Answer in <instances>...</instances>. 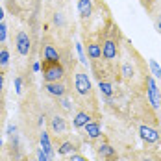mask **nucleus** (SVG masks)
<instances>
[{
  "label": "nucleus",
  "instance_id": "nucleus-1",
  "mask_svg": "<svg viewBox=\"0 0 161 161\" xmlns=\"http://www.w3.org/2000/svg\"><path fill=\"white\" fill-rule=\"evenodd\" d=\"M102 104H104L106 113L117 119L128 120L131 124H135V128L139 124H150L156 128L161 126V117L158 115V109L146 98V93L130 91L122 85H117L113 97L104 98Z\"/></svg>",
  "mask_w": 161,
  "mask_h": 161
},
{
  "label": "nucleus",
  "instance_id": "nucleus-2",
  "mask_svg": "<svg viewBox=\"0 0 161 161\" xmlns=\"http://www.w3.org/2000/svg\"><path fill=\"white\" fill-rule=\"evenodd\" d=\"M45 122H47V109H45L43 97L33 85L24 87V93L20 95V102H19L17 128L32 148L39 146V137H41V131L45 130L43 128Z\"/></svg>",
  "mask_w": 161,
  "mask_h": 161
},
{
  "label": "nucleus",
  "instance_id": "nucleus-3",
  "mask_svg": "<svg viewBox=\"0 0 161 161\" xmlns=\"http://www.w3.org/2000/svg\"><path fill=\"white\" fill-rule=\"evenodd\" d=\"M119 74H120V85L130 91L146 93V83L150 78V67L146 63L145 56L135 48V45L124 37L122 52H120V65H119Z\"/></svg>",
  "mask_w": 161,
  "mask_h": 161
},
{
  "label": "nucleus",
  "instance_id": "nucleus-4",
  "mask_svg": "<svg viewBox=\"0 0 161 161\" xmlns=\"http://www.w3.org/2000/svg\"><path fill=\"white\" fill-rule=\"evenodd\" d=\"M67 74L70 78V95L74 98L76 106L80 109L91 111L98 117H104L102 115V104H100V98H98V91L95 89L93 81L87 74L85 65L74 58L72 63L67 69Z\"/></svg>",
  "mask_w": 161,
  "mask_h": 161
},
{
  "label": "nucleus",
  "instance_id": "nucleus-5",
  "mask_svg": "<svg viewBox=\"0 0 161 161\" xmlns=\"http://www.w3.org/2000/svg\"><path fill=\"white\" fill-rule=\"evenodd\" d=\"M98 41L102 47V59L109 67V70L115 76L117 85H120V74H119V65H120V52H122V43H124V33L113 15H108L102 26L97 30Z\"/></svg>",
  "mask_w": 161,
  "mask_h": 161
},
{
  "label": "nucleus",
  "instance_id": "nucleus-6",
  "mask_svg": "<svg viewBox=\"0 0 161 161\" xmlns=\"http://www.w3.org/2000/svg\"><path fill=\"white\" fill-rule=\"evenodd\" d=\"M108 139L111 141V145L119 150L120 158H126L128 152H131L135 148V133H137V128L135 124H131L128 120H122V119H117V117H111L108 119L106 122V131Z\"/></svg>",
  "mask_w": 161,
  "mask_h": 161
},
{
  "label": "nucleus",
  "instance_id": "nucleus-7",
  "mask_svg": "<svg viewBox=\"0 0 161 161\" xmlns=\"http://www.w3.org/2000/svg\"><path fill=\"white\" fill-rule=\"evenodd\" d=\"M76 9L81 32H97L106 17L111 15L106 0H76Z\"/></svg>",
  "mask_w": 161,
  "mask_h": 161
},
{
  "label": "nucleus",
  "instance_id": "nucleus-8",
  "mask_svg": "<svg viewBox=\"0 0 161 161\" xmlns=\"http://www.w3.org/2000/svg\"><path fill=\"white\" fill-rule=\"evenodd\" d=\"M91 148H93V154H95L97 161H120L122 159L120 154H119V150L111 145V141L108 139L106 133L98 139L97 143H93Z\"/></svg>",
  "mask_w": 161,
  "mask_h": 161
},
{
  "label": "nucleus",
  "instance_id": "nucleus-9",
  "mask_svg": "<svg viewBox=\"0 0 161 161\" xmlns=\"http://www.w3.org/2000/svg\"><path fill=\"white\" fill-rule=\"evenodd\" d=\"M41 76L43 83L61 81L67 78V69L61 61H41Z\"/></svg>",
  "mask_w": 161,
  "mask_h": 161
},
{
  "label": "nucleus",
  "instance_id": "nucleus-10",
  "mask_svg": "<svg viewBox=\"0 0 161 161\" xmlns=\"http://www.w3.org/2000/svg\"><path fill=\"white\" fill-rule=\"evenodd\" d=\"M81 146H83V141L78 133H70L63 139H59L58 143H54V148L58 152L59 158H65V156H72L76 152H81Z\"/></svg>",
  "mask_w": 161,
  "mask_h": 161
},
{
  "label": "nucleus",
  "instance_id": "nucleus-11",
  "mask_svg": "<svg viewBox=\"0 0 161 161\" xmlns=\"http://www.w3.org/2000/svg\"><path fill=\"white\" fill-rule=\"evenodd\" d=\"M126 161H161V146H143L133 148L124 158Z\"/></svg>",
  "mask_w": 161,
  "mask_h": 161
},
{
  "label": "nucleus",
  "instance_id": "nucleus-12",
  "mask_svg": "<svg viewBox=\"0 0 161 161\" xmlns=\"http://www.w3.org/2000/svg\"><path fill=\"white\" fill-rule=\"evenodd\" d=\"M78 135L81 137L83 145L91 146L93 143H97L98 139L104 135V131H102V119H95L89 124H85L81 130H78Z\"/></svg>",
  "mask_w": 161,
  "mask_h": 161
},
{
  "label": "nucleus",
  "instance_id": "nucleus-13",
  "mask_svg": "<svg viewBox=\"0 0 161 161\" xmlns=\"http://www.w3.org/2000/svg\"><path fill=\"white\" fill-rule=\"evenodd\" d=\"M137 133L146 146H161V131L156 126L150 124H139L137 126Z\"/></svg>",
  "mask_w": 161,
  "mask_h": 161
},
{
  "label": "nucleus",
  "instance_id": "nucleus-14",
  "mask_svg": "<svg viewBox=\"0 0 161 161\" xmlns=\"http://www.w3.org/2000/svg\"><path fill=\"white\" fill-rule=\"evenodd\" d=\"M43 93L48 95L50 98H61L70 93V78L67 74V78L61 81H52V83H43Z\"/></svg>",
  "mask_w": 161,
  "mask_h": 161
},
{
  "label": "nucleus",
  "instance_id": "nucleus-15",
  "mask_svg": "<svg viewBox=\"0 0 161 161\" xmlns=\"http://www.w3.org/2000/svg\"><path fill=\"white\" fill-rule=\"evenodd\" d=\"M95 119H104V117H98V115H95V113L91 111H85V109H76V113L70 117V122H72V128L76 130H81L85 124H89L91 120H95Z\"/></svg>",
  "mask_w": 161,
  "mask_h": 161
},
{
  "label": "nucleus",
  "instance_id": "nucleus-16",
  "mask_svg": "<svg viewBox=\"0 0 161 161\" xmlns=\"http://www.w3.org/2000/svg\"><path fill=\"white\" fill-rule=\"evenodd\" d=\"M146 98L150 100V104H152L156 109H159L161 108V89L156 85V80H154L152 74H150L148 83H146Z\"/></svg>",
  "mask_w": 161,
  "mask_h": 161
},
{
  "label": "nucleus",
  "instance_id": "nucleus-17",
  "mask_svg": "<svg viewBox=\"0 0 161 161\" xmlns=\"http://www.w3.org/2000/svg\"><path fill=\"white\" fill-rule=\"evenodd\" d=\"M39 148L48 156L50 161H56V148H54V143H52V139H50V135H48L47 130L41 131V137H39Z\"/></svg>",
  "mask_w": 161,
  "mask_h": 161
},
{
  "label": "nucleus",
  "instance_id": "nucleus-18",
  "mask_svg": "<svg viewBox=\"0 0 161 161\" xmlns=\"http://www.w3.org/2000/svg\"><path fill=\"white\" fill-rule=\"evenodd\" d=\"M97 83H98V91H100V95H102V100L113 97L115 87H117L113 81H97Z\"/></svg>",
  "mask_w": 161,
  "mask_h": 161
},
{
  "label": "nucleus",
  "instance_id": "nucleus-19",
  "mask_svg": "<svg viewBox=\"0 0 161 161\" xmlns=\"http://www.w3.org/2000/svg\"><path fill=\"white\" fill-rule=\"evenodd\" d=\"M148 15H152V22H154L158 33L161 35V0H158V4L154 6V9H152Z\"/></svg>",
  "mask_w": 161,
  "mask_h": 161
},
{
  "label": "nucleus",
  "instance_id": "nucleus-20",
  "mask_svg": "<svg viewBox=\"0 0 161 161\" xmlns=\"http://www.w3.org/2000/svg\"><path fill=\"white\" fill-rule=\"evenodd\" d=\"M6 119H8V108H6V97H0V135L6 126Z\"/></svg>",
  "mask_w": 161,
  "mask_h": 161
},
{
  "label": "nucleus",
  "instance_id": "nucleus-21",
  "mask_svg": "<svg viewBox=\"0 0 161 161\" xmlns=\"http://www.w3.org/2000/svg\"><path fill=\"white\" fill-rule=\"evenodd\" d=\"M56 161H91L87 156H83L81 152H76V154H72V156H65V158H59V159Z\"/></svg>",
  "mask_w": 161,
  "mask_h": 161
},
{
  "label": "nucleus",
  "instance_id": "nucleus-22",
  "mask_svg": "<svg viewBox=\"0 0 161 161\" xmlns=\"http://www.w3.org/2000/svg\"><path fill=\"white\" fill-rule=\"evenodd\" d=\"M148 67H150V74L154 78H159L161 80V67L156 63V59H148Z\"/></svg>",
  "mask_w": 161,
  "mask_h": 161
},
{
  "label": "nucleus",
  "instance_id": "nucleus-23",
  "mask_svg": "<svg viewBox=\"0 0 161 161\" xmlns=\"http://www.w3.org/2000/svg\"><path fill=\"white\" fill-rule=\"evenodd\" d=\"M83 45H81V41L80 43H76V52H78V58H80V61L83 65H87V58H85V52H83Z\"/></svg>",
  "mask_w": 161,
  "mask_h": 161
},
{
  "label": "nucleus",
  "instance_id": "nucleus-24",
  "mask_svg": "<svg viewBox=\"0 0 161 161\" xmlns=\"http://www.w3.org/2000/svg\"><path fill=\"white\" fill-rule=\"evenodd\" d=\"M8 32H9V30H8V24L2 20V22H0V43H6V39H8Z\"/></svg>",
  "mask_w": 161,
  "mask_h": 161
},
{
  "label": "nucleus",
  "instance_id": "nucleus-25",
  "mask_svg": "<svg viewBox=\"0 0 161 161\" xmlns=\"http://www.w3.org/2000/svg\"><path fill=\"white\" fill-rule=\"evenodd\" d=\"M139 2H141V6L145 8V9L148 11V13H150V11L154 9V6L158 4V0H139Z\"/></svg>",
  "mask_w": 161,
  "mask_h": 161
},
{
  "label": "nucleus",
  "instance_id": "nucleus-26",
  "mask_svg": "<svg viewBox=\"0 0 161 161\" xmlns=\"http://www.w3.org/2000/svg\"><path fill=\"white\" fill-rule=\"evenodd\" d=\"M0 97H6V74H0Z\"/></svg>",
  "mask_w": 161,
  "mask_h": 161
},
{
  "label": "nucleus",
  "instance_id": "nucleus-27",
  "mask_svg": "<svg viewBox=\"0 0 161 161\" xmlns=\"http://www.w3.org/2000/svg\"><path fill=\"white\" fill-rule=\"evenodd\" d=\"M0 161H13L11 158H9V154H8L4 148H2V154H0Z\"/></svg>",
  "mask_w": 161,
  "mask_h": 161
},
{
  "label": "nucleus",
  "instance_id": "nucleus-28",
  "mask_svg": "<svg viewBox=\"0 0 161 161\" xmlns=\"http://www.w3.org/2000/svg\"><path fill=\"white\" fill-rule=\"evenodd\" d=\"M19 161H37V159L33 158L32 154H24V156H22V158H20Z\"/></svg>",
  "mask_w": 161,
  "mask_h": 161
},
{
  "label": "nucleus",
  "instance_id": "nucleus-29",
  "mask_svg": "<svg viewBox=\"0 0 161 161\" xmlns=\"http://www.w3.org/2000/svg\"><path fill=\"white\" fill-rule=\"evenodd\" d=\"M4 20V9H2V6H0V22Z\"/></svg>",
  "mask_w": 161,
  "mask_h": 161
},
{
  "label": "nucleus",
  "instance_id": "nucleus-30",
  "mask_svg": "<svg viewBox=\"0 0 161 161\" xmlns=\"http://www.w3.org/2000/svg\"><path fill=\"white\" fill-rule=\"evenodd\" d=\"M56 2H61V4H69L70 0H56Z\"/></svg>",
  "mask_w": 161,
  "mask_h": 161
},
{
  "label": "nucleus",
  "instance_id": "nucleus-31",
  "mask_svg": "<svg viewBox=\"0 0 161 161\" xmlns=\"http://www.w3.org/2000/svg\"><path fill=\"white\" fill-rule=\"evenodd\" d=\"M159 111H161V108H159Z\"/></svg>",
  "mask_w": 161,
  "mask_h": 161
}]
</instances>
